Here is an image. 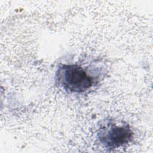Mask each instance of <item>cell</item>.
Masks as SVG:
<instances>
[{
    "label": "cell",
    "mask_w": 153,
    "mask_h": 153,
    "mask_svg": "<svg viewBox=\"0 0 153 153\" xmlns=\"http://www.w3.org/2000/svg\"><path fill=\"white\" fill-rule=\"evenodd\" d=\"M57 82L66 91L83 93L93 86L94 79L82 67L76 64L62 65L57 73Z\"/></svg>",
    "instance_id": "obj_1"
},
{
    "label": "cell",
    "mask_w": 153,
    "mask_h": 153,
    "mask_svg": "<svg viewBox=\"0 0 153 153\" xmlns=\"http://www.w3.org/2000/svg\"><path fill=\"white\" fill-rule=\"evenodd\" d=\"M100 143L106 148H117L127 143L133 133L128 124H116L113 123L102 126L98 134Z\"/></svg>",
    "instance_id": "obj_2"
}]
</instances>
